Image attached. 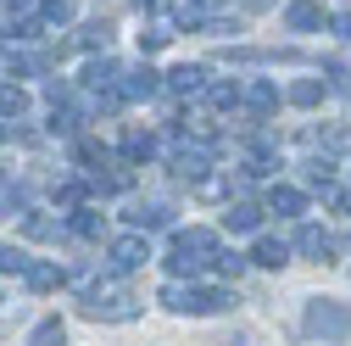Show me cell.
Here are the masks:
<instances>
[{"label":"cell","instance_id":"obj_1","mask_svg":"<svg viewBox=\"0 0 351 346\" xmlns=\"http://www.w3.org/2000/svg\"><path fill=\"white\" fill-rule=\"evenodd\" d=\"M217 251H223V246H217V235L212 229H173V240H167V268L173 274H206L212 263H217Z\"/></svg>","mask_w":351,"mask_h":346},{"label":"cell","instance_id":"obj_2","mask_svg":"<svg viewBox=\"0 0 351 346\" xmlns=\"http://www.w3.org/2000/svg\"><path fill=\"white\" fill-rule=\"evenodd\" d=\"M162 308L190 313V319H212V313H229V308H234V290H223V285H184V279H173V285H162Z\"/></svg>","mask_w":351,"mask_h":346},{"label":"cell","instance_id":"obj_3","mask_svg":"<svg viewBox=\"0 0 351 346\" xmlns=\"http://www.w3.org/2000/svg\"><path fill=\"white\" fill-rule=\"evenodd\" d=\"M140 313H145V301L128 285H90L84 290V319H95V324H134Z\"/></svg>","mask_w":351,"mask_h":346},{"label":"cell","instance_id":"obj_4","mask_svg":"<svg viewBox=\"0 0 351 346\" xmlns=\"http://www.w3.org/2000/svg\"><path fill=\"white\" fill-rule=\"evenodd\" d=\"M301 330L313 335V341H346L351 335V308L346 301H329V296H313L306 301V313H301Z\"/></svg>","mask_w":351,"mask_h":346},{"label":"cell","instance_id":"obj_5","mask_svg":"<svg viewBox=\"0 0 351 346\" xmlns=\"http://www.w3.org/2000/svg\"><path fill=\"white\" fill-rule=\"evenodd\" d=\"M151 257H156V251H151V240H145L140 229H134V235H117V240L106 246V263H112L117 274H134V268H145Z\"/></svg>","mask_w":351,"mask_h":346},{"label":"cell","instance_id":"obj_6","mask_svg":"<svg viewBox=\"0 0 351 346\" xmlns=\"http://www.w3.org/2000/svg\"><path fill=\"white\" fill-rule=\"evenodd\" d=\"M212 157H217V140H195V146H179V151H173V173H179V179H206Z\"/></svg>","mask_w":351,"mask_h":346},{"label":"cell","instance_id":"obj_7","mask_svg":"<svg viewBox=\"0 0 351 346\" xmlns=\"http://www.w3.org/2000/svg\"><path fill=\"white\" fill-rule=\"evenodd\" d=\"M156 90H162V73H156V67H145V62L117 73V95H123V101H151Z\"/></svg>","mask_w":351,"mask_h":346},{"label":"cell","instance_id":"obj_8","mask_svg":"<svg viewBox=\"0 0 351 346\" xmlns=\"http://www.w3.org/2000/svg\"><path fill=\"white\" fill-rule=\"evenodd\" d=\"M128 224H134L140 235H151V229H167L173 224V201H128Z\"/></svg>","mask_w":351,"mask_h":346},{"label":"cell","instance_id":"obj_9","mask_svg":"<svg viewBox=\"0 0 351 346\" xmlns=\"http://www.w3.org/2000/svg\"><path fill=\"white\" fill-rule=\"evenodd\" d=\"M295 251L306 257V263H335V235L318 229V224H301L295 229Z\"/></svg>","mask_w":351,"mask_h":346},{"label":"cell","instance_id":"obj_10","mask_svg":"<svg viewBox=\"0 0 351 346\" xmlns=\"http://www.w3.org/2000/svg\"><path fill=\"white\" fill-rule=\"evenodd\" d=\"M117 62L112 56H95V62H84V73H78V84H84V95H101V90H117Z\"/></svg>","mask_w":351,"mask_h":346},{"label":"cell","instance_id":"obj_11","mask_svg":"<svg viewBox=\"0 0 351 346\" xmlns=\"http://www.w3.org/2000/svg\"><path fill=\"white\" fill-rule=\"evenodd\" d=\"M329 17H324V6H318V0H290V6H285V28L290 34H318Z\"/></svg>","mask_w":351,"mask_h":346},{"label":"cell","instance_id":"obj_12","mask_svg":"<svg viewBox=\"0 0 351 346\" xmlns=\"http://www.w3.org/2000/svg\"><path fill=\"white\" fill-rule=\"evenodd\" d=\"M162 84H167L173 95H201L206 90V67L201 62H179L173 73H162Z\"/></svg>","mask_w":351,"mask_h":346},{"label":"cell","instance_id":"obj_13","mask_svg":"<svg viewBox=\"0 0 351 346\" xmlns=\"http://www.w3.org/2000/svg\"><path fill=\"white\" fill-rule=\"evenodd\" d=\"M23 279H28V290H34V296H51V290H62V285H67V274H62L56 263H45V257H34V263L23 268Z\"/></svg>","mask_w":351,"mask_h":346},{"label":"cell","instance_id":"obj_14","mask_svg":"<svg viewBox=\"0 0 351 346\" xmlns=\"http://www.w3.org/2000/svg\"><path fill=\"white\" fill-rule=\"evenodd\" d=\"M245 263H256V268H285V263H290V246L274 240V235H256L251 251H245Z\"/></svg>","mask_w":351,"mask_h":346},{"label":"cell","instance_id":"obj_15","mask_svg":"<svg viewBox=\"0 0 351 346\" xmlns=\"http://www.w3.org/2000/svg\"><path fill=\"white\" fill-rule=\"evenodd\" d=\"M117 157H123L128 168H140V162H151V157H156V135H145V128H128V135L117 140Z\"/></svg>","mask_w":351,"mask_h":346},{"label":"cell","instance_id":"obj_16","mask_svg":"<svg viewBox=\"0 0 351 346\" xmlns=\"http://www.w3.org/2000/svg\"><path fill=\"white\" fill-rule=\"evenodd\" d=\"M223 224H229V235H256V229H262V207H256V201H229Z\"/></svg>","mask_w":351,"mask_h":346},{"label":"cell","instance_id":"obj_17","mask_svg":"<svg viewBox=\"0 0 351 346\" xmlns=\"http://www.w3.org/2000/svg\"><path fill=\"white\" fill-rule=\"evenodd\" d=\"M240 101H245L251 112H274V106H279V84H268V78H245V84H240Z\"/></svg>","mask_w":351,"mask_h":346},{"label":"cell","instance_id":"obj_18","mask_svg":"<svg viewBox=\"0 0 351 346\" xmlns=\"http://www.w3.org/2000/svg\"><path fill=\"white\" fill-rule=\"evenodd\" d=\"M268 212H279V218H301V212H306V196H301L295 185H274V190H268Z\"/></svg>","mask_w":351,"mask_h":346},{"label":"cell","instance_id":"obj_19","mask_svg":"<svg viewBox=\"0 0 351 346\" xmlns=\"http://www.w3.org/2000/svg\"><path fill=\"white\" fill-rule=\"evenodd\" d=\"M101 212H90V207H73L67 212V235H78V240H101Z\"/></svg>","mask_w":351,"mask_h":346},{"label":"cell","instance_id":"obj_20","mask_svg":"<svg viewBox=\"0 0 351 346\" xmlns=\"http://www.w3.org/2000/svg\"><path fill=\"white\" fill-rule=\"evenodd\" d=\"M78 45L84 51H112V17H90V23H84V34H78Z\"/></svg>","mask_w":351,"mask_h":346},{"label":"cell","instance_id":"obj_21","mask_svg":"<svg viewBox=\"0 0 351 346\" xmlns=\"http://www.w3.org/2000/svg\"><path fill=\"white\" fill-rule=\"evenodd\" d=\"M51 201H56L62 212L84 207V179H73V173H62V179H51Z\"/></svg>","mask_w":351,"mask_h":346},{"label":"cell","instance_id":"obj_22","mask_svg":"<svg viewBox=\"0 0 351 346\" xmlns=\"http://www.w3.org/2000/svg\"><path fill=\"white\" fill-rule=\"evenodd\" d=\"M28 346H67V324L62 319H39L28 330Z\"/></svg>","mask_w":351,"mask_h":346},{"label":"cell","instance_id":"obj_23","mask_svg":"<svg viewBox=\"0 0 351 346\" xmlns=\"http://www.w3.org/2000/svg\"><path fill=\"white\" fill-rule=\"evenodd\" d=\"M324 95H329L324 78H295V84H290V106H318Z\"/></svg>","mask_w":351,"mask_h":346},{"label":"cell","instance_id":"obj_24","mask_svg":"<svg viewBox=\"0 0 351 346\" xmlns=\"http://www.w3.org/2000/svg\"><path fill=\"white\" fill-rule=\"evenodd\" d=\"M84 179H90V190H95V196H123V190H128V173H123V168H106V173H84Z\"/></svg>","mask_w":351,"mask_h":346},{"label":"cell","instance_id":"obj_25","mask_svg":"<svg viewBox=\"0 0 351 346\" xmlns=\"http://www.w3.org/2000/svg\"><path fill=\"white\" fill-rule=\"evenodd\" d=\"M201 95H206L217 112H229V106H240V84H223V78L212 84V78H206V90H201Z\"/></svg>","mask_w":351,"mask_h":346},{"label":"cell","instance_id":"obj_26","mask_svg":"<svg viewBox=\"0 0 351 346\" xmlns=\"http://www.w3.org/2000/svg\"><path fill=\"white\" fill-rule=\"evenodd\" d=\"M23 235H34V240H56V235H62V224H56V218H45V212H23Z\"/></svg>","mask_w":351,"mask_h":346},{"label":"cell","instance_id":"obj_27","mask_svg":"<svg viewBox=\"0 0 351 346\" xmlns=\"http://www.w3.org/2000/svg\"><path fill=\"white\" fill-rule=\"evenodd\" d=\"M73 23V0H39V28H56Z\"/></svg>","mask_w":351,"mask_h":346},{"label":"cell","instance_id":"obj_28","mask_svg":"<svg viewBox=\"0 0 351 346\" xmlns=\"http://www.w3.org/2000/svg\"><path fill=\"white\" fill-rule=\"evenodd\" d=\"M23 112H28V95L17 84H0V117H23Z\"/></svg>","mask_w":351,"mask_h":346},{"label":"cell","instance_id":"obj_29","mask_svg":"<svg viewBox=\"0 0 351 346\" xmlns=\"http://www.w3.org/2000/svg\"><path fill=\"white\" fill-rule=\"evenodd\" d=\"M28 263H34V257H28L23 246H0V274H23Z\"/></svg>","mask_w":351,"mask_h":346},{"label":"cell","instance_id":"obj_30","mask_svg":"<svg viewBox=\"0 0 351 346\" xmlns=\"http://www.w3.org/2000/svg\"><path fill=\"white\" fill-rule=\"evenodd\" d=\"M313 146H324V151H346V146H351V135L335 123V128H318V135H313Z\"/></svg>","mask_w":351,"mask_h":346},{"label":"cell","instance_id":"obj_31","mask_svg":"<svg viewBox=\"0 0 351 346\" xmlns=\"http://www.w3.org/2000/svg\"><path fill=\"white\" fill-rule=\"evenodd\" d=\"M167 39H173V28H167V23H151V28L140 34V51H162Z\"/></svg>","mask_w":351,"mask_h":346},{"label":"cell","instance_id":"obj_32","mask_svg":"<svg viewBox=\"0 0 351 346\" xmlns=\"http://www.w3.org/2000/svg\"><path fill=\"white\" fill-rule=\"evenodd\" d=\"M217 274H223V279H240L245 274V257H234V251H217V263H212Z\"/></svg>","mask_w":351,"mask_h":346},{"label":"cell","instance_id":"obj_33","mask_svg":"<svg viewBox=\"0 0 351 346\" xmlns=\"http://www.w3.org/2000/svg\"><path fill=\"white\" fill-rule=\"evenodd\" d=\"M329 28H335L340 39H351V12H340V17H329Z\"/></svg>","mask_w":351,"mask_h":346},{"label":"cell","instance_id":"obj_34","mask_svg":"<svg viewBox=\"0 0 351 346\" xmlns=\"http://www.w3.org/2000/svg\"><path fill=\"white\" fill-rule=\"evenodd\" d=\"M0 146H6V123H0Z\"/></svg>","mask_w":351,"mask_h":346}]
</instances>
